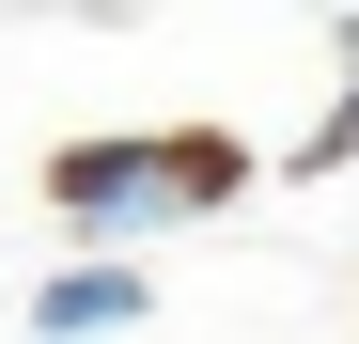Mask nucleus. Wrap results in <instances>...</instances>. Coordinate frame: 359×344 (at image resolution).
I'll use <instances>...</instances> for the list:
<instances>
[{
	"instance_id": "2",
	"label": "nucleus",
	"mask_w": 359,
	"mask_h": 344,
	"mask_svg": "<svg viewBox=\"0 0 359 344\" xmlns=\"http://www.w3.org/2000/svg\"><path fill=\"white\" fill-rule=\"evenodd\" d=\"M126 313H141V266H63V282L32 298V329H47V344H79V329H126Z\"/></svg>"
},
{
	"instance_id": "1",
	"label": "nucleus",
	"mask_w": 359,
	"mask_h": 344,
	"mask_svg": "<svg viewBox=\"0 0 359 344\" xmlns=\"http://www.w3.org/2000/svg\"><path fill=\"white\" fill-rule=\"evenodd\" d=\"M47 188H63V219H172V204L234 188V141H203V126L188 141H79Z\"/></svg>"
},
{
	"instance_id": "3",
	"label": "nucleus",
	"mask_w": 359,
	"mask_h": 344,
	"mask_svg": "<svg viewBox=\"0 0 359 344\" xmlns=\"http://www.w3.org/2000/svg\"><path fill=\"white\" fill-rule=\"evenodd\" d=\"M328 157H359V94H344V110H328V126H313V172H328Z\"/></svg>"
}]
</instances>
